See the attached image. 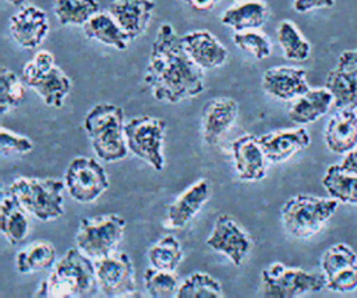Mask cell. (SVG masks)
<instances>
[{"label": "cell", "mask_w": 357, "mask_h": 298, "mask_svg": "<svg viewBox=\"0 0 357 298\" xmlns=\"http://www.w3.org/2000/svg\"><path fill=\"white\" fill-rule=\"evenodd\" d=\"M82 31L86 38L117 50H126L131 42L130 36L119 25L109 10L98 11L95 15H92L82 25Z\"/></svg>", "instance_id": "obj_24"}, {"label": "cell", "mask_w": 357, "mask_h": 298, "mask_svg": "<svg viewBox=\"0 0 357 298\" xmlns=\"http://www.w3.org/2000/svg\"><path fill=\"white\" fill-rule=\"evenodd\" d=\"M63 180L70 198L84 205L95 202L110 187L109 177L100 162L88 156L71 159Z\"/></svg>", "instance_id": "obj_9"}, {"label": "cell", "mask_w": 357, "mask_h": 298, "mask_svg": "<svg viewBox=\"0 0 357 298\" xmlns=\"http://www.w3.org/2000/svg\"><path fill=\"white\" fill-rule=\"evenodd\" d=\"M144 82L153 99L169 104L197 97L205 89L204 70L191 60L169 22L160 24L152 42Z\"/></svg>", "instance_id": "obj_1"}, {"label": "cell", "mask_w": 357, "mask_h": 298, "mask_svg": "<svg viewBox=\"0 0 357 298\" xmlns=\"http://www.w3.org/2000/svg\"><path fill=\"white\" fill-rule=\"evenodd\" d=\"M28 212L22 205L6 191L0 203V230L11 245H20L29 233Z\"/></svg>", "instance_id": "obj_23"}, {"label": "cell", "mask_w": 357, "mask_h": 298, "mask_svg": "<svg viewBox=\"0 0 357 298\" xmlns=\"http://www.w3.org/2000/svg\"><path fill=\"white\" fill-rule=\"evenodd\" d=\"M276 36L284 58L291 61H304L308 58L311 45L293 21H280L276 29Z\"/></svg>", "instance_id": "obj_29"}, {"label": "cell", "mask_w": 357, "mask_h": 298, "mask_svg": "<svg viewBox=\"0 0 357 298\" xmlns=\"http://www.w3.org/2000/svg\"><path fill=\"white\" fill-rule=\"evenodd\" d=\"M354 110H356V113H357V107H356V109H354Z\"/></svg>", "instance_id": "obj_45"}, {"label": "cell", "mask_w": 357, "mask_h": 298, "mask_svg": "<svg viewBox=\"0 0 357 298\" xmlns=\"http://www.w3.org/2000/svg\"><path fill=\"white\" fill-rule=\"evenodd\" d=\"M354 265H357V253L344 242L331 245L321 258V272L325 279Z\"/></svg>", "instance_id": "obj_35"}, {"label": "cell", "mask_w": 357, "mask_h": 298, "mask_svg": "<svg viewBox=\"0 0 357 298\" xmlns=\"http://www.w3.org/2000/svg\"><path fill=\"white\" fill-rule=\"evenodd\" d=\"M96 287L93 259L75 246L56 260L47 277L36 288L35 297L82 298L92 295Z\"/></svg>", "instance_id": "obj_2"}, {"label": "cell", "mask_w": 357, "mask_h": 298, "mask_svg": "<svg viewBox=\"0 0 357 298\" xmlns=\"http://www.w3.org/2000/svg\"><path fill=\"white\" fill-rule=\"evenodd\" d=\"M146 255L151 266L172 272H176L184 258L181 244L178 238L173 234L162 235L156 242L149 246Z\"/></svg>", "instance_id": "obj_30"}, {"label": "cell", "mask_w": 357, "mask_h": 298, "mask_svg": "<svg viewBox=\"0 0 357 298\" xmlns=\"http://www.w3.org/2000/svg\"><path fill=\"white\" fill-rule=\"evenodd\" d=\"M339 202L333 198L296 194L280 207V219L287 234L296 238L315 235L332 217Z\"/></svg>", "instance_id": "obj_5"}, {"label": "cell", "mask_w": 357, "mask_h": 298, "mask_svg": "<svg viewBox=\"0 0 357 298\" xmlns=\"http://www.w3.org/2000/svg\"><path fill=\"white\" fill-rule=\"evenodd\" d=\"M57 260V252L50 241L39 240L25 245L15 255V267L22 274L50 270Z\"/></svg>", "instance_id": "obj_27"}, {"label": "cell", "mask_w": 357, "mask_h": 298, "mask_svg": "<svg viewBox=\"0 0 357 298\" xmlns=\"http://www.w3.org/2000/svg\"><path fill=\"white\" fill-rule=\"evenodd\" d=\"M166 125L165 120L148 114L132 117L124 125L128 150L156 171L165 167L163 142Z\"/></svg>", "instance_id": "obj_8"}, {"label": "cell", "mask_w": 357, "mask_h": 298, "mask_svg": "<svg viewBox=\"0 0 357 298\" xmlns=\"http://www.w3.org/2000/svg\"><path fill=\"white\" fill-rule=\"evenodd\" d=\"M25 82L14 71L1 67L0 72V111L1 114L20 106L25 96Z\"/></svg>", "instance_id": "obj_34"}, {"label": "cell", "mask_w": 357, "mask_h": 298, "mask_svg": "<svg viewBox=\"0 0 357 298\" xmlns=\"http://www.w3.org/2000/svg\"><path fill=\"white\" fill-rule=\"evenodd\" d=\"M325 145L337 155H344L357 146V113L354 109H340L335 113L324 132Z\"/></svg>", "instance_id": "obj_21"}, {"label": "cell", "mask_w": 357, "mask_h": 298, "mask_svg": "<svg viewBox=\"0 0 357 298\" xmlns=\"http://www.w3.org/2000/svg\"><path fill=\"white\" fill-rule=\"evenodd\" d=\"M325 86L333 95L335 107H357V46L340 53L336 65L326 75Z\"/></svg>", "instance_id": "obj_12"}, {"label": "cell", "mask_w": 357, "mask_h": 298, "mask_svg": "<svg viewBox=\"0 0 357 298\" xmlns=\"http://www.w3.org/2000/svg\"><path fill=\"white\" fill-rule=\"evenodd\" d=\"M144 285L152 298H170L176 297L180 283L174 272L149 266L144 272Z\"/></svg>", "instance_id": "obj_33"}, {"label": "cell", "mask_w": 357, "mask_h": 298, "mask_svg": "<svg viewBox=\"0 0 357 298\" xmlns=\"http://www.w3.org/2000/svg\"><path fill=\"white\" fill-rule=\"evenodd\" d=\"M33 149V142L22 135L17 134L6 127L0 128V150L1 153L6 155H13V153H29Z\"/></svg>", "instance_id": "obj_37"}, {"label": "cell", "mask_w": 357, "mask_h": 298, "mask_svg": "<svg viewBox=\"0 0 357 298\" xmlns=\"http://www.w3.org/2000/svg\"><path fill=\"white\" fill-rule=\"evenodd\" d=\"M271 163H283L293 155L304 150L311 143V136L304 127L276 130L257 136Z\"/></svg>", "instance_id": "obj_18"}, {"label": "cell", "mask_w": 357, "mask_h": 298, "mask_svg": "<svg viewBox=\"0 0 357 298\" xmlns=\"http://www.w3.org/2000/svg\"><path fill=\"white\" fill-rule=\"evenodd\" d=\"M205 244L225 255L234 266H241L252 248L250 234L230 214H219L215 219Z\"/></svg>", "instance_id": "obj_11"}, {"label": "cell", "mask_w": 357, "mask_h": 298, "mask_svg": "<svg viewBox=\"0 0 357 298\" xmlns=\"http://www.w3.org/2000/svg\"><path fill=\"white\" fill-rule=\"evenodd\" d=\"M126 233V220L117 213L84 217L75 233V246L96 260L113 251Z\"/></svg>", "instance_id": "obj_7"}, {"label": "cell", "mask_w": 357, "mask_h": 298, "mask_svg": "<svg viewBox=\"0 0 357 298\" xmlns=\"http://www.w3.org/2000/svg\"><path fill=\"white\" fill-rule=\"evenodd\" d=\"M335 4V0H293V8L297 13H308L312 10L329 8Z\"/></svg>", "instance_id": "obj_40"}, {"label": "cell", "mask_w": 357, "mask_h": 298, "mask_svg": "<svg viewBox=\"0 0 357 298\" xmlns=\"http://www.w3.org/2000/svg\"><path fill=\"white\" fill-rule=\"evenodd\" d=\"M64 180L17 177L7 191L15 196L29 216L40 221H52L64 213Z\"/></svg>", "instance_id": "obj_4"}, {"label": "cell", "mask_w": 357, "mask_h": 298, "mask_svg": "<svg viewBox=\"0 0 357 298\" xmlns=\"http://www.w3.org/2000/svg\"><path fill=\"white\" fill-rule=\"evenodd\" d=\"M82 124L96 157L102 162H119L130 152L124 135V111L120 106L96 103L86 111Z\"/></svg>", "instance_id": "obj_3"}, {"label": "cell", "mask_w": 357, "mask_h": 298, "mask_svg": "<svg viewBox=\"0 0 357 298\" xmlns=\"http://www.w3.org/2000/svg\"><path fill=\"white\" fill-rule=\"evenodd\" d=\"M211 189L209 182L205 178L197 180L187 187L176 199L166 207L163 219V227L166 228H183L185 227L197 213L204 207L209 199Z\"/></svg>", "instance_id": "obj_16"}, {"label": "cell", "mask_w": 357, "mask_h": 298, "mask_svg": "<svg viewBox=\"0 0 357 298\" xmlns=\"http://www.w3.org/2000/svg\"><path fill=\"white\" fill-rule=\"evenodd\" d=\"M155 8V0H113L109 13L134 40L146 31Z\"/></svg>", "instance_id": "obj_20"}, {"label": "cell", "mask_w": 357, "mask_h": 298, "mask_svg": "<svg viewBox=\"0 0 357 298\" xmlns=\"http://www.w3.org/2000/svg\"><path fill=\"white\" fill-rule=\"evenodd\" d=\"M332 104L333 95L326 86L310 88L305 93L291 100L287 116L291 123L297 125H305L326 114Z\"/></svg>", "instance_id": "obj_22"}, {"label": "cell", "mask_w": 357, "mask_h": 298, "mask_svg": "<svg viewBox=\"0 0 357 298\" xmlns=\"http://www.w3.org/2000/svg\"><path fill=\"white\" fill-rule=\"evenodd\" d=\"M181 40L191 60L202 70L218 68L227 60L226 46L206 29L187 32L181 36Z\"/></svg>", "instance_id": "obj_19"}, {"label": "cell", "mask_w": 357, "mask_h": 298, "mask_svg": "<svg viewBox=\"0 0 357 298\" xmlns=\"http://www.w3.org/2000/svg\"><path fill=\"white\" fill-rule=\"evenodd\" d=\"M184 1L197 11H209L218 4L219 0H184Z\"/></svg>", "instance_id": "obj_42"}, {"label": "cell", "mask_w": 357, "mask_h": 298, "mask_svg": "<svg viewBox=\"0 0 357 298\" xmlns=\"http://www.w3.org/2000/svg\"><path fill=\"white\" fill-rule=\"evenodd\" d=\"M231 157L237 178L247 182L261 181L266 177L268 157L252 134H243L231 142Z\"/></svg>", "instance_id": "obj_14"}, {"label": "cell", "mask_w": 357, "mask_h": 298, "mask_svg": "<svg viewBox=\"0 0 357 298\" xmlns=\"http://www.w3.org/2000/svg\"><path fill=\"white\" fill-rule=\"evenodd\" d=\"M326 288L335 292H351L357 290V265L346 267L325 279Z\"/></svg>", "instance_id": "obj_39"}, {"label": "cell", "mask_w": 357, "mask_h": 298, "mask_svg": "<svg viewBox=\"0 0 357 298\" xmlns=\"http://www.w3.org/2000/svg\"><path fill=\"white\" fill-rule=\"evenodd\" d=\"M8 4H11V6H14V7H22V6H25V3H26V0H6Z\"/></svg>", "instance_id": "obj_43"}, {"label": "cell", "mask_w": 357, "mask_h": 298, "mask_svg": "<svg viewBox=\"0 0 357 298\" xmlns=\"http://www.w3.org/2000/svg\"><path fill=\"white\" fill-rule=\"evenodd\" d=\"M233 42L241 52L252 56L257 60L269 57L272 52V43L269 38L259 29L237 31L233 33Z\"/></svg>", "instance_id": "obj_36"}, {"label": "cell", "mask_w": 357, "mask_h": 298, "mask_svg": "<svg viewBox=\"0 0 357 298\" xmlns=\"http://www.w3.org/2000/svg\"><path fill=\"white\" fill-rule=\"evenodd\" d=\"M54 65H56V58L53 53L49 50H39L38 53H35V56L29 61L25 63L21 78L25 82V85H28L32 79H35L36 77H39L40 74H43L45 71L50 70Z\"/></svg>", "instance_id": "obj_38"}, {"label": "cell", "mask_w": 357, "mask_h": 298, "mask_svg": "<svg viewBox=\"0 0 357 298\" xmlns=\"http://www.w3.org/2000/svg\"><path fill=\"white\" fill-rule=\"evenodd\" d=\"M262 89L279 100H294L310 89L304 68L293 65L269 67L262 74Z\"/></svg>", "instance_id": "obj_17"}, {"label": "cell", "mask_w": 357, "mask_h": 298, "mask_svg": "<svg viewBox=\"0 0 357 298\" xmlns=\"http://www.w3.org/2000/svg\"><path fill=\"white\" fill-rule=\"evenodd\" d=\"M322 187L331 198L344 205H357V175L340 168L339 164L328 166Z\"/></svg>", "instance_id": "obj_28"}, {"label": "cell", "mask_w": 357, "mask_h": 298, "mask_svg": "<svg viewBox=\"0 0 357 298\" xmlns=\"http://www.w3.org/2000/svg\"><path fill=\"white\" fill-rule=\"evenodd\" d=\"M234 1H247V0H234Z\"/></svg>", "instance_id": "obj_44"}, {"label": "cell", "mask_w": 357, "mask_h": 298, "mask_svg": "<svg viewBox=\"0 0 357 298\" xmlns=\"http://www.w3.org/2000/svg\"><path fill=\"white\" fill-rule=\"evenodd\" d=\"M339 166L342 170L357 175V146L344 153V157Z\"/></svg>", "instance_id": "obj_41"}, {"label": "cell", "mask_w": 357, "mask_h": 298, "mask_svg": "<svg viewBox=\"0 0 357 298\" xmlns=\"http://www.w3.org/2000/svg\"><path fill=\"white\" fill-rule=\"evenodd\" d=\"M222 284L205 272H194L180 281L176 298H223Z\"/></svg>", "instance_id": "obj_31"}, {"label": "cell", "mask_w": 357, "mask_h": 298, "mask_svg": "<svg viewBox=\"0 0 357 298\" xmlns=\"http://www.w3.org/2000/svg\"><path fill=\"white\" fill-rule=\"evenodd\" d=\"M8 31L13 40L22 49H36L47 38L50 24L45 10L25 4L10 17Z\"/></svg>", "instance_id": "obj_13"}, {"label": "cell", "mask_w": 357, "mask_h": 298, "mask_svg": "<svg viewBox=\"0 0 357 298\" xmlns=\"http://www.w3.org/2000/svg\"><path fill=\"white\" fill-rule=\"evenodd\" d=\"M28 86L39 95L46 106L60 109L64 104L73 84L70 77L60 67L54 65L32 79Z\"/></svg>", "instance_id": "obj_25"}, {"label": "cell", "mask_w": 357, "mask_h": 298, "mask_svg": "<svg viewBox=\"0 0 357 298\" xmlns=\"http://www.w3.org/2000/svg\"><path fill=\"white\" fill-rule=\"evenodd\" d=\"M268 6L262 0L237 1L223 11L220 21L234 32L259 29L268 19Z\"/></svg>", "instance_id": "obj_26"}, {"label": "cell", "mask_w": 357, "mask_h": 298, "mask_svg": "<svg viewBox=\"0 0 357 298\" xmlns=\"http://www.w3.org/2000/svg\"><path fill=\"white\" fill-rule=\"evenodd\" d=\"M54 15L60 25L82 26L100 11L98 0H54Z\"/></svg>", "instance_id": "obj_32"}, {"label": "cell", "mask_w": 357, "mask_h": 298, "mask_svg": "<svg viewBox=\"0 0 357 298\" xmlns=\"http://www.w3.org/2000/svg\"><path fill=\"white\" fill-rule=\"evenodd\" d=\"M326 287L322 272H308L272 262L261 272V294L266 298H296Z\"/></svg>", "instance_id": "obj_6"}, {"label": "cell", "mask_w": 357, "mask_h": 298, "mask_svg": "<svg viewBox=\"0 0 357 298\" xmlns=\"http://www.w3.org/2000/svg\"><path fill=\"white\" fill-rule=\"evenodd\" d=\"M98 288L105 297L121 298L134 297L137 292L135 269L126 252H116L93 260Z\"/></svg>", "instance_id": "obj_10"}, {"label": "cell", "mask_w": 357, "mask_h": 298, "mask_svg": "<svg viewBox=\"0 0 357 298\" xmlns=\"http://www.w3.org/2000/svg\"><path fill=\"white\" fill-rule=\"evenodd\" d=\"M238 116V103L233 97L219 96L206 102L202 120L201 134L206 145L215 146L234 125Z\"/></svg>", "instance_id": "obj_15"}]
</instances>
